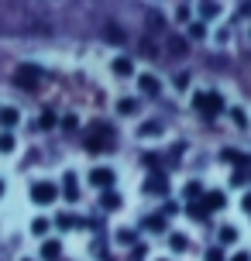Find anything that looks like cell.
<instances>
[{
	"instance_id": "cell-1",
	"label": "cell",
	"mask_w": 251,
	"mask_h": 261,
	"mask_svg": "<svg viewBox=\"0 0 251 261\" xmlns=\"http://www.w3.org/2000/svg\"><path fill=\"white\" fill-rule=\"evenodd\" d=\"M86 148H90L93 155L110 151V148H114V127H107V124H93V127H90V138H86Z\"/></svg>"
},
{
	"instance_id": "cell-2",
	"label": "cell",
	"mask_w": 251,
	"mask_h": 261,
	"mask_svg": "<svg viewBox=\"0 0 251 261\" xmlns=\"http://www.w3.org/2000/svg\"><path fill=\"white\" fill-rule=\"evenodd\" d=\"M38 83H41V69L38 65H17L14 86H21V90H38Z\"/></svg>"
},
{
	"instance_id": "cell-3",
	"label": "cell",
	"mask_w": 251,
	"mask_h": 261,
	"mask_svg": "<svg viewBox=\"0 0 251 261\" xmlns=\"http://www.w3.org/2000/svg\"><path fill=\"white\" fill-rule=\"evenodd\" d=\"M193 107H196V110L203 114V117H217V114L224 110V100H220L217 93H196Z\"/></svg>"
},
{
	"instance_id": "cell-4",
	"label": "cell",
	"mask_w": 251,
	"mask_h": 261,
	"mask_svg": "<svg viewBox=\"0 0 251 261\" xmlns=\"http://www.w3.org/2000/svg\"><path fill=\"white\" fill-rule=\"evenodd\" d=\"M55 196H59V189H55L52 182H35V186H31V199H35V203H41V206L55 203Z\"/></svg>"
},
{
	"instance_id": "cell-5",
	"label": "cell",
	"mask_w": 251,
	"mask_h": 261,
	"mask_svg": "<svg viewBox=\"0 0 251 261\" xmlns=\"http://www.w3.org/2000/svg\"><path fill=\"white\" fill-rule=\"evenodd\" d=\"M90 182L96 186V189H110V186H114V172H110V169H93L90 172Z\"/></svg>"
},
{
	"instance_id": "cell-6",
	"label": "cell",
	"mask_w": 251,
	"mask_h": 261,
	"mask_svg": "<svg viewBox=\"0 0 251 261\" xmlns=\"http://www.w3.org/2000/svg\"><path fill=\"white\" fill-rule=\"evenodd\" d=\"M145 193H152V196H165V193H169V182H165L162 172H155V175L145 182Z\"/></svg>"
},
{
	"instance_id": "cell-7",
	"label": "cell",
	"mask_w": 251,
	"mask_h": 261,
	"mask_svg": "<svg viewBox=\"0 0 251 261\" xmlns=\"http://www.w3.org/2000/svg\"><path fill=\"white\" fill-rule=\"evenodd\" d=\"M62 258V244L59 241H45L41 244V261H59Z\"/></svg>"
},
{
	"instance_id": "cell-8",
	"label": "cell",
	"mask_w": 251,
	"mask_h": 261,
	"mask_svg": "<svg viewBox=\"0 0 251 261\" xmlns=\"http://www.w3.org/2000/svg\"><path fill=\"white\" fill-rule=\"evenodd\" d=\"M62 193H66V199L69 203H76V199H80V186H76V175H72V172H66V179H62Z\"/></svg>"
},
{
	"instance_id": "cell-9",
	"label": "cell",
	"mask_w": 251,
	"mask_h": 261,
	"mask_svg": "<svg viewBox=\"0 0 251 261\" xmlns=\"http://www.w3.org/2000/svg\"><path fill=\"white\" fill-rule=\"evenodd\" d=\"M199 206H203V213H210V210H224V193H207Z\"/></svg>"
},
{
	"instance_id": "cell-10",
	"label": "cell",
	"mask_w": 251,
	"mask_h": 261,
	"mask_svg": "<svg viewBox=\"0 0 251 261\" xmlns=\"http://www.w3.org/2000/svg\"><path fill=\"white\" fill-rule=\"evenodd\" d=\"M17 120H21V114H17L14 107H4V110H0V127H7V134H11V127Z\"/></svg>"
},
{
	"instance_id": "cell-11",
	"label": "cell",
	"mask_w": 251,
	"mask_h": 261,
	"mask_svg": "<svg viewBox=\"0 0 251 261\" xmlns=\"http://www.w3.org/2000/svg\"><path fill=\"white\" fill-rule=\"evenodd\" d=\"M138 86H141V93L155 96V93H159V79H155V76H141V79H138Z\"/></svg>"
},
{
	"instance_id": "cell-12",
	"label": "cell",
	"mask_w": 251,
	"mask_h": 261,
	"mask_svg": "<svg viewBox=\"0 0 251 261\" xmlns=\"http://www.w3.org/2000/svg\"><path fill=\"white\" fill-rule=\"evenodd\" d=\"M138 110H141L138 100H120V103H117V114H124V117H134Z\"/></svg>"
},
{
	"instance_id": "cell-13",
	"label": "cell",
	"mask_w": 251,
	"mask_h": 261,
	"mask_svg": "<svg viewBox=\"0 0 251 261\" xmlns=\"http://www.w3.org/2000/svg\"><path fill=\"white\" fill-rule=\"evenodd\" d=\"M220 158H224L227 165H244V155H241V151H234V148H224V151H220Z\"/></svg>"
},
{
	"instance_id": "cell-14",
	"label": "cell",
	"mask_w": 251,
	"mask_h": 261,
	"mask_svg": "<svg viewBox=\"0 0 251 261\" xmlns=\"http://www.w3.org/2000/svg\"><path fill=\"white\" fill-rule=\"evenodd\" d=\"M100 206H104V210H117V206H120V196H117V193H104Z\"/></svg>"
},
{
	"instance_id": "cell-15",
	"label": "cell",
	"mask_w": 251,
	"mask_h": 261,
	"mask_svg": "<svg viewBox=\"0 0 251 261\" xmlns=\"http://www.w3.org/2000/svg\"><path fill=\"white\" fill-rule=\"evenodd\" d=\"M11 151H14V134L4 130V134H0V155H11Z\"/></svg>"
},
{
	"instance_id": "cell-16",
	"label": "cell",
	"mask_w": 251,
	"mask_h": 261,
	"mask_svg": "<svg viewBox=\"0 0 251 261\" xmlns=\"http://www.w3.org/2000/svg\"><path fill=\"white\" fill-rule=\"evenodd\" d=\"M114 72H117L120 79L131 76V59H117V62H114Z\"/></svg>"
},
{
	"instance_id": "cell-17",
	"label": "cell",
	"mask_w": 251,
	"mask_h": 261,
	"mask_svg": "<svg viewBox=\"0 0 251 261\" xmlns=\"http://www.w3.org/2000/svg\"><path fill=\"white\" fill-rule=\"evenodd\" d=\"M35 127H41V130L55 127V114H52V110H45V114H41V117H38V124H35Z\"/></svg>"
},
{
	"instance_id": "cell-18",
	"label": "cell",
	"mask_w": 251,
	"mask_h": 261,
	"mask_svg": "<svg viewBox=\"0 0 251 261\" xmlns=\"http://www.w3.org/2000/svg\"><path fill=\"white\" fill-rule=\"evenodd\" d=\"M138 52H141V55H145V59H155V55H159V48H155V45H152V41H141V48H138Z\"/></svg>"
},
{
	"instance_id": "cell-19",
	"label": "cell",
	"mask_w": 251,
	"mask_h": 261,
	"mask_svg": "<svg viewBox=\"0 0 251 261\" xmlns=\"http://www.w3.org/2000/svg\"><path fill=\"white\" fill-rule=\"evenodd\" d=\"M169 248H172V251H186V237H183V234H172V237H169Z\"/></svg>"
},
{
	"instance_id": "cell-20",
	"label": "cell",
	"mask_w": 251,
	"mask_h": 261,
	"mask_svg": "<svg viewBox=\"0 0 251 261\" xmlns=\"http://www.w3.org/2000/svg\"><path fill=\"white\" fill-rule=\"evenodd\" d=\"M220 241H224V244L238 241V230H234V227H220Z\"/></svg>"
},
{
	"instance_id": "cell-21",
	"label": "cell",
	"mask_w": 251,
	"mask_h": 261,
	"mask_svg": "<svg viewBox=\"0 0 251 261\" xmlns=\"http://www.w3.org/2000/svg\"><path fill=\"white\" fill-rule=\"evenodd\" d=\"M148 230H165V217H148Z\"/></svg>"
},
{
	"instance_id": "cell-22",
	"label": "cell",
	"mask_w": 251,
	"mask_h": 261,
	"mask_svg": "<svg viewBox=\"0 0 251 261\" xmlns=\"http://www.w3.org/2000/svg\"><path fill=\"white\" fill-rule=\"evenodd\" d=\"M189 217H193V220H207V213H203V206H199V203H193V206H189Z\"/></svg>"
},
{
	"instance_id": "cell-23",
	"label": "cell",
	"mask_w": 251,
	"mask_h": 261,
	"mask_svg": "<svg viewBox=\"0 0 251 261\" xmlns=\"http://www.w3.org/2000/svg\"><path fill=\"white\" fill-rule=\"evenodd\" d=\"M31 230H35V234H45V230H48V220H45V217H38V220L31 223Z\"/></svg>"
},
{
	"instance_id": "cell-24",
	"label": "cell",
	"mask_w": 251,
	"mask_h": 261,
	"mask_svg": "<svg viewBox=\"0 0 251 261\" xmlns=\"http://www.w3.org/2000/svg\"><path fill=\"white\" fill-rule=\"evenodd\" d=\"M175 21H189V7H186V4L175 7Z\"/></svg>"
},
{
	"instance_id": "cell-25",
	"label": "cell",
	"mask_w": 251,
	"mask_h": 261,
	"mask_svg": "<svg viewBox=\"0 0 251 261\" xmlns=\"http://www.w3.org/2000/svg\"><path fill=\"white\" fill-rule=\"evenodd\" d=\"M203 35H207V28H203V24H193V28H189V38H203Z\"/></svg>"
},
{
	"instance_id": "cell-26",
	"label": "cell",
	"mask_w": 251,
	"mask_h": 261,
	"mask_svg": "<svg viewBox=\"0 0 251 261\" xmlns=\"http://www.w3.org/2000/svg\"><path fill=\"white\" fill-rule=\"evenodd\" d=\"M220 11V7H217V4H203V7H199V14H207V17H213V14Z\"/></svg>"
},
{
	"instance_id": "cell-27",
	"label": "cell",
	"mask_w": 251,
	"mask_h": 261,
	"mask_svg": "<svg viewBox=\"0 0 251 261\" xmlns=\"http://www.w3.org/2000/svg\"><path fill=\"white\" fill-rule=\"evenodd\" d=\"M186 86H189V76L179 72V76H175V90H186Z\"/></svg>"
},
{
	"instance_id": "cell-28",
	"label": "cell",
	"mask_w": 251,
	"mask_h": 261,
	"mask_svg": "<svg viewBox=\"0 0 251 261\" xmlns=\"http://www.w3.org/2000/svg\"><path fill=\"white\" fill-rule=\"evenodd\" d=\"M117 241H120V244H131V241H134V234H131V230H120V234H117Z\"/></svg>"
},
{
	"instance_id": "cell-29",
	"label": "cell",
	"mask_w": 251,
	"mask_h": 261,
	"mask_svg": "<svg viewBox=\"0 0 251 261\" xmlns=\"http://www.w3.org/2000/svg\"><path fill=\"white\" fill-rule=\"evenodd\" d=\"M148 134H159V124H145L141 127V138H148Z\"/></svg>"
},
{
	"instance_id": "cell-30",
	"label": "cell",
	"mask_w": 251,
	"mask_h": 261,
	"mask_svg": "<svg viewBox=\"0 0 251 261\" xmlns=\"http://www.w3.org/2000/svg\"><path fill=\"white\" fill-rule=\"evenodd\" d=\"M186 196H189V199H196V196H199V186L189 182V186H186Z\"/></svg>"
},
{
	"instance_id": "cell-31",
	"label": "cell",
	"mask_w": 251,
	"mask_h": 261,
	"mask_svg": "<svg viewBox=\"0 0 251 261\" xmlns=\"http://www.w3.org/2000/svg\"><path fill=\"white\" fill-rule=\"evenodd\" d=\"M55 223H59V227H72V223H76V220H72V217H66V213H62V217H59V220H55Z\"/></svg>"
},
{
	"instance_id": "cell-32",
	"label": "cell",
	"mask_w": 251,
	"mask_h": 261,
	"mask_svg": "<svg viewBox=\"0 0 251 261\" xmlns=\"http://www.w3.org/2000/svg\"><path fill=\"white\" fill-rule=\"evenodd\" d=\"M207 261H224V258H220V251L213 248V251H207Z\"/></svg>"
},
{
	"instance_id": "cell-33",
	"label": "cell",
	"mask_w": 251,
	"mask_h": 261,
	"mask_svg": "<svg viewBox=\"0 0 251 261\" xmlns=\"http://www.w3.org/2000/svg\"><path fill=\"white\" fill-rule=\"evenodd\" d=\"M241 206H244V210H248V213H251V193L244 196V203H241Z\"/></svg>"
},
{
	"instance_id": "cell-34",
	"label": "cell",
	"mask_w": 251,
	"mask_h": 261,
	"mask_svg": "<svg viewBox=\"0 0 251 261\" xmlns=\"http://www.w3.org/2000/svg\"><path fill=\"white\" fill-rule=\"evenodd\" d=\"M234 261H248V254H238V258H234Z\"/></svg>"
},
{
	"instance_id": "cell-35",
	"label": "cell",
	"mask_w": 251,
	"mask_h": 261,
	"mask_svg": "<svg viewBox=\"0 0 251 261\" xmlns=\"http://www.w3.org/2000/svg\"><path fill=\"white\" fill-rule=\"evenodd\" d=\"M4 189H7V186H4V179H0V196H4Z\"/></svg>"
},
{
	"instance_id": "cell-36",
	"label": "cell",
	"mask_w": 251,
	"mask_h": 261,
	"mask_svg": "<svg viewBox=\"0 0 251 261\" xmlns=\"http://www.w3.org/2000/svg\"><path fill=\"white\" fill-rule=\"evenodd\" d=\"M21 261H31V258H21Z\"/></svg>"
}]
</instances>
